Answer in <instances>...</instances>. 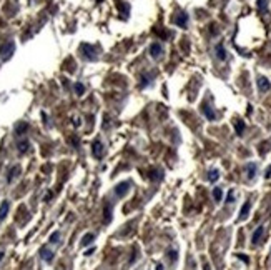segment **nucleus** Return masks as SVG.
<instances>
[{"label": "nucleus", "mask_w": 271, "mask_h": 270, "mask_svg": "<svg viewBox=\"0 0 271 270\" xmlns=\"http://www.w3.org/2000/svg\"><path fill=\"white\" fill-rule=\"evenodd\" d=\"M14 50H15V43H14V42L4 43V45L0 47V58H2V60H7V58H10L12 54H14Z\"/></svg>", "instance_id": "1"}, {"label": "nucleus", "mask_w": 271, "mask_h": 270, "mask_svg": "<svg viewBox=\"0 0 271 270\" xmlns=\"http://www.w3.org/2000/svg\"><path fill=\"white\" fill-rule=\"evenodd\" d=\"M128 190H130V182H120V184L115 187V195H117L118 198H121L128 194Z\"/></svg>", "instance_id": "2"}, {"label": "nucleus", "mask_w": 271, "mask_h": 270, "mask_svg": "<svg viewBox=\"0 0 271 270\" xmlns=\"http://www.w3.org/2000/svg\"><path fill=\"white\" fill-rule=\"evenodd\" d=\"M96 48L93 47V45H88V43H83L82 45V52L85 55L83 57H87V58H90V60H95V55H96Z\"/></svg>", "instance_id": "3"}, {"label": "nucleus", "mask_w": 271, "mask_h": 270, "mask_svg": "<svg viewBox=\"0 0 271 270\" xmlns=\"http://www.w3.org/2000/svg\"><path fill=\"white\" fill-rule=\"evenodd\" d=\"M92 154L95 159H102V155H103V144L100 140H95L92 145Z\"/></svg>", "instance_id": "4"}, {"label": "nucleus", "mask_w": 271, "mask_h": 270, "mask_svg": "<svg viewBox=\"0 0 271 270\" xmlns=\"http://www.w3.org/2000/svg\"><path fill=\"white\" fill-rule=\"evenodd\" d=\"M161 54H163V47H161V43H158V42L151 43V45H150V55H151V57L158 58Z\"/></svg>", "instance_id": "5"}, {"label": "nucleus", "mask_w": 271, "mask_h": 270, "mask_svg": "<svg viewBox=\"0 0 271 270\" xmlns=\"http://www.w3.org/2000/svg\"><path fill=\"white\" fill-rule=\"evenodd\" d=\"M258 88H260V92H268V90L271 88L269 80H268L266 77H260V79H258Z\"/></svg>", "instance_id": "6"}, {"label": "nucleus", "mask_w": 271, "mask_h": 270, "mask_svg": "<svg viewBox=\"0 0 271 270\" xmlns=\"http://www.w3.org/2000/svg\"><path fill=\"white\" fill-rule=\"evenodd\" d=\"M40 255H42V259L45 260V262H52V260H53V252L48 250L47 247H42V249H40Z\"/></svg>", "instance_id": "7"}, {"label": "nucleus", "mask_w": 271, "mask_h": 270, "mask_svg": "<svg viewBox=\"0 0 271 270\" xmlns=\"http://www.w3.org/2000/svg\"><path fill=\"white\" fill-rule=\"evenodd\" d=\"M175 23L178 27H181V29H185V27L188 25V15H186V14H180L178 17L175 18Z\"/></svg>", "instance_id": "8"}, {"label": "nucleus", "mask_w": 271, "mask_h": 270, "mask_svg": "<svg viewBox=\"0 0 271 270\" xmlns=\"http://www.w3.org/2000/svg\"><path fill=\"white\" fill-rule=\"evenodd\" d=\"M8 209H10V203H8V200H4L2 203H0V220H4L5 217H7Z\"/></svg>", "instance_id": "9"}, {"label": "nucleus", "mask_w": 271, "mask_h": 270, "mask_svg": "<svg viewBox=\"0 0 271 270\" xmlns=\"http://www.w3.org/2000/svg\"><path fill=\"white\" fill-rule=\"evenodd\" d=\"M250 209H251V203H250V202H245V203H243V207H241V210H239V220H245L246 217H248Z\"/></svg>", "instance_id": "10"}, {"label": "nucleus", "mask_w": 271, "mask_h": 270, "mask_svg": "<svg viewBox=\"0 0 271 270\" xmlns=\"http://www.w3.org/2000/svg\"><path fill=\"white\" fill-rule=\"evenodd\" d=\"M215 52H216V57L220 60H226V50L223 47V43H218L216 47H215Z\"/></svg>", "instance_id": "11"}, {"label": "nucleus", "mask_w": 271, "mask_h": 270, "mask_svg": "<svg viewBox=\"0 0 271 270\" xmlns=\"http://www.w3.org/2000/svg\"><path fill=\"white\" fill-rule=\"evenodd\" d=\"M263 232H264V227H263V225H260V227H258L256 230L253 232V237H251V242H253V244H258V242H260V238L263 237Z\"/></svg>", "instance_id": "12"}, {"label": "nucleus", "mask_w": 271, "mask_h": 270, "mask_svg": "<svg viewBox=\"0 0 271 270\" xmlns=\"http://www.w3.org/2000/svg\"><path fill=\"white\" fill-rule=\"evenodd\" d=\"M256 170H258V167H256V163H248L246 165V173H248V178H254V175H256Z\"/></svg>", "instance_id": "13"}, {"label": "nucleus", "mask_w": 271, "mask_h": 270, "mask_svg": "<svg viewBox=\"0 0 271 270\" xmlns=\"http://www.w3.org/2000/svg\"><path fill=\"white\" fill-rule=\"evenodd\" d=\"M17 173H20V167H18V165H14L10 170H8V173H7V182H12V180L17 177Z\"/></svg>", "instance_id": "14"}, {"label": "nucleus", "mask_w": 271, "mask_h": 270, "mask_svg": "<svg viewBox=\"0 0 271 270\" xmlns=\"http://www.w3.org/2000/svg\"><path fill=\"white\" fill-rule=\"evenodd\" d=\"M103 215H105L103 222H105V223H110V220H111V205H110V203H107V205H105Z\"/></svg>", "instance_id": "15"}, {"label": "nucleus", "mask_w": 271, "mask_h": 270, "mask_svg": "<svg viewBox=\"0 0 271 270\" xmlns=\"http://www.w3.org/2000/svg\"><path fill=\"white\" fill-rule=\"evenodd\" d=\"M203 113H205V117H206L208 120H215V119H216V115H215V112L211 110V108L208 107V105H205V107H203Z\"/></svg>", "instance_id": "16"}, {"label": "nucleus", "mask_w": 271, "mask_h": 270, "mask_svg": "<svg viewBox=\"0 0 271 270\" xmlns=\"http://www.w3.org/2000/svg\"><path fill=\"white\" fill-rule=\"evenodd\" d=\"M29 147H30V144H29V140H25V138L18 142V152H20V154H25V152L29 150Z\"/></svg>", "instance_id": "17"}, {"label": "nucleus", "mask_w": 271, "mask_h": 270, "mask_svg": "<svg viewBox=\"0 0 271 270\" xmlns=\"http://www.w3.org/2000/svg\"><path fill=\"white\" fill-rule=\"evenodd\" d=\"M235 129H236V133H238V135H243V132H245V122H243V120H236Z\"/></svg>", "instance_id": "18"}, {"label": "nucleus", "mask_w": 271, "mask_h": 270, "mask_svg": "<svg viewBox=\"0 0 271 270\" xmlns=\"http://www.w3.org/2000/svg\"><path fill=\"white\" fill-rule=\"evenodd\" d=\"M218 178H220V172H218L216 169H213V170L208 172V180H210V182H216Z\"/></svg>", "instance_id": "19"}, {"label": "nucleus", "mask_w": 271, "mask_h": 270, "mask_svg": "<svg viewBox=\"0 0 271 270\" xmlns=\"http://www.w3.org/2000/svg\"><path fill=\"white\" fill-rule=\"evenodd\" d=\"M93 238H95V235H93V234H87V235H83V238H82V245H83V247L90 245V244L93 242Z\"/></svg>", "instance_id": "20"}, {"label": "nucleus", "mask_w": 271, "mask_h": 270, "mask_svg": "<svg viewBox=\"0 0 271 270\" xmlns=\"http://www.w3.org/2000/svg\"><path fill=\"white\" fill-rule=\"evenodd\" d=\"M213 198L216 202H221V198H223V190H221L220 187H215L213 188Z\"/></svg>", "instance_id": "21"}, {"label": "nucleus", "mask_w": 271, "mask_h": 270, "mask_svg": "<svg viewBox=\"0 0 271 270\" xmlns=\"http://www.w3.org/2000/svg\"><path fill=\"white\" fill-rule=\"evenodd\" d=\"M58 240H60V232H53V234L50 235V238H48L50 244H58Z\"/></svg>", "instance_id": "22"}, {"label": "nucleus", "mask_w": 271, "mask_h": 270, "mask_svg": "<svg viewBox=\"0 0 271 270\" xmlns=\"http://www.w3.org/2000/svg\"><path fill=\"white\" fill-rule=\"evenodd\" d=\"M75 92H77V95H83V92H85V87H83V83H80V82L75 83Z\"/></svg>", "instance_id": "23"}, {"label": "nucleus", "mask_w": 271, "mask_h": 270, "mask_svg": "<svg viewBox=\"0 0 271 270\" xmlns=\"http://www.w3.org/2000/svg\"><path fill=\"white\" fill-rule=\"evenodd\" d=\"M233 200H235V190H230L228 197H226V202H228V203H233Z\"/></svg>", "instance_id": "24"}, {"label": "nucleus", "mask_w": 271, "mask_h": 270, "mask_svg": "<svg viewBox=\"0 0 271 270\" xmlns=\"http://www.w3.org/2000/svg\"><path fill=\"white\" fill-rule=\"evenodd\" d=\"M168 255H170V259L173 260V262L178 259V252H176V250H170V252H168Z\"/></svg>", "instance_id": "25"}, {"label": "nucleus", "mask_w": 271, "mask_h": 270, "mask_svg": "<svg viewBox=\"0 0 271 270\" xmlns=\"http://www.w3.org/2000/svg\"><path fill=\"white\" fill-rule=\"evenodd\" d=\"M236 257H238L239 260H243L245 263H250V259H248V257H246L245 253H236Z\"/></svg>", "instance_id": "26"}, {"label": "nucleus", "mask_w": 271, "mask_h": 270, "mask_svg": "<svg viewBox=\"0 0 271 270\" xmlns=\"http://www.w3.org/2000/svg\"><path fill=\"white\" fill-rule=\"evenodd\" d=\"M27 123H22V125H17V133H22V132H25L27 130Z\"/></svg>", "instance_id": "27"}, {"label": "nucleus", "mask_w": 271, "mask_h": 270, "mask_svg": "<svg viewBox=\"0 0 271 270\" xmlns=\"http://www.w3.org/2000/svg\"><path fill=\"white\" fill-rule=\"evenodd\" d=\"M266 5H268L266 0H258V7H260L261 10H264V8H266Z\"/></svg>", "instance_id": "28"}, {"label": "nucleus", "mask_w": 271, "mask_h": 270, "mask_svg": "<svg viewBox=\"0 0 271 270\" xmlns=\"http://www.w3.org/2000/svg\"><path fill=\"white\" fill-rule=\"evenodd\" d=\"M93 252H95V249H90V250H87V253H85V255H92Z\"/></svg>", "instance_id": "29"}, {"label": "nucleus", "mask_w": 271, "mask_h": 270, "mask_svg": "<svg viewBox=\"0 0 271 270\" xmlns=\"http://www.w3.org/2000/svg\"><path fill=\"white\" fill-rule=\"evenodd\" d=\"M157 270H165V268H163V265H161V263H157Z\"/></svg>", "instance_id": "30"}, {"label": "nucleus", "mask_w": 271, "mask_h": 270, "mask_svg": "<svg viewBox=\"0 0 271 270\" xmlns=\"http://www.w3.org/2000/svg\"><path fill=\"white\" fill-rule=\"evenodd\" d=\"M205 270H210V265H208V263H205Z\"/></svg>", "instance_id": "31"}, {"label": "nucleus", "mask_w": 271, "mask_h": 270, "mask_svg": "<svg viewBox=\"0 0 271 270\" xmlns=\"http://www.w3.org/2000/svg\"><path fill=\"white\" fill-rule=\"evenodd\" d=\"M2 259H4V252H0V262H2Z\"/></svg>", "instance_id": "32"}]
</instances>
